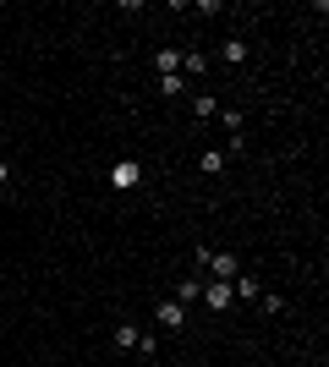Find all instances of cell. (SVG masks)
<instances>
[{
	"mask_svg": "<svg viewBox=\"0 0 329 367\" xmlns=\"http://www.w3.org/2000/svg\"><path fill=\"white\" fill-rule=\"evenodd\" d=\"M138 181H143V164H138V159H116V164H110V186H121V192H126V186H138Z\"/></svg>",
	"mask_w": 329,
	"mask_h": 367,
	"instance_id": "7a4b0ae2",
	"label": "cell"
},
{
	"mask_svg": "<svg viewBox=\"0 0 329 367\" xmlns=\"http://www.w3.org/2000/svg\"><path fill=\"white\" fill-rule=\"evenodd\" d=\"M154 66H160V77H176V72H182V50H160Z\"/></svg>",
	"mask_w": 329,
	"mask_h": 367,
	"instance_id": "8992f818",
	"label": "cell"
},
{
	"mask_svg": "<svg viewBox=\"0 0 329 367\" xmlns=\"http://www.w3.org/2000/svg\"><path fill=\"white\" fill-rule=\"evenodd\" d=\"M236 296L258 302V296H264V280H252V274H236Z\"/></svg>",
	"mask_w": 329,
	"mask_h": 367,
	"instance_id": "ba28073f",
	"label": "cell"
},
{
	"mask_svg": "<svg viewBox=\"0 0 329 367\" xmlns=\"http://www.w3.org/2000/svg\"><path fill=\"white\" fill-rule=\"evenodd\" d=\"M258 302H264V312H274V318H280V312H286V296H280V290H264V296H258Z\"/></svg>",
	"mask_w": 329,
	"mask_h": 367,
	"instance_id": "5bb4252c",
	"label": "cell"
},
{
	"mask_svg": "<svg viewBox=\"0 0 329 367\" xmlns=\"http://www.w3.org/2000/svg\"><path fill=\"white\" fill-rule=\"evenodd\" d=\"M154 324H160V329H186V307H182V302H160Z\"/></svg>",
	"mask_w": 329,
	"mask_h": 367,
	"instance_id": "3957f363",
	"label": "cell"
},
{
	"mask_svg": "<svg viewBox=\"0 0 329 367\" xmlns=\"http://www.w3.org/2000/svg\"><path fill=\"white\" fill-rule=\"evenodd\" d=\"M160 94H164V99H182V94H186V77H182V72H176V77H160Z\"/></svg>",
	"mask_w": 329,
	"mask_h": 367,
	"instance_id": "8fae6325",
	"label": "cell"
},
{
	"mask_svg": "<svg viewBox=\"0 0 329 367\" xmlns=\"http://www.w3.org/2000/svg\"><path fill=\"white\" fill-rule=\"evenodd\" d=\"M6 181H11V164H6V159H0V186H6Z\"/></svg>",
	"mask_w": 329,
	"mask_h": 367,
	"instance_id": "9a60e30c",
	"label": "cell"
},
{
	"mask_svg": "<svg viewBox=\"0 0 329 367\" xmlns=\"http://www.w3.org/2000/svg\"><path fill=\"white\" fill-rule=\"evenodd\" d=\"M208 170V176H220V170H225V154H220V148H203V159H198Z\"/></svg>",
	"mask_w": 329,
	"mask_h": 367,
	"instance_id": "4fadbf2b",
	"label": "cell"
},
{
	"mask_svg": "<svg viewBox=\"0 0 329 367\" xmlns=\"http://www.w3.org/2000/svg\"><path fill=\"white\" fill-rule=\"evenodd\" d=\"M220 61H230V66H236V61H247V39H225V50H220Z\"/></svg>",
	"mask_w": 329,
	"mask_h": 367,
	"instance_id": "7c38bea8",
	"label": "cell"
},
{
	"mask_svg": "<svg viewBox=\"0 0 329 367\" xmlns=\"http://www.w3.org/2000/svg\"><path fill=\"white\" fill-rule=\"evenodd\" d=\"M192 115H220V99H214V94H198V99H192Z\"/></svg>",
	"mask_w": 329,
	"mask_h": 367,
	"instance_id": "30bf717a",
	"label": "cell"
},
{
	"mask_svg": "<svg viewBox=\"0 0 329 367\" xmlns=\"http://www.w3.org/2000/svg\"><path fill=\"white\" fill-rule=\"evenodd\" d=\"M198 296H203V280H182V286H176V296H170V302H198Z\"/></svg>",
	"mask_w": 329,
	"mask_h": 367,
	"instance_id": "9c48e42d",
	"label": "cell"
},
{
	"mask_svg": "<svg viewBox=\"0 0 329 367\" xmlns=\"http://www.w3.org/2000/svg\"><path fill=\"white\" fill-rule=\"evenodd\" d=\"M208 274H214V280H225V286H230V280H236V274H242V264H236V252H208Z\"/></svg>",
	"mask_w": 329,
	"mask_h": 367,
	"instance_id": "6da1fadb",
	"label": "cell"
},
{
	"mask_svg": "<svg viewBox=\"0 0 329 367\" xmlns=\"http://www.w3.org/2000/svg\"><path fill=\"white\" fill-rule=\"evenodd\" d=\"M203 302L214 307V312H225V307H230V286H225V280H208V286H203Z\"/></svg>",
	"mask_w": 329,
	"mask_h": 367,
	"instance_id": "277c9868",
	"label": "cell"
},
{
	"mask_svg": "<svg viewBox=\"0 0 329 367\" xmlns=\"http://www.w3.org/2000/svg\"><path fill=\"white\" fill-rule=\"evenodd\" d=\"M110 334H116V346H121V351H138V324H132V318H121Z\"/></svg>",
	"mask_w": 329,
	"mask_h": 367,
	"instance_id": "5b68a950",
	"label": "cell"
},
{
	"mask_svg": "<svg viewBox=\"0 0 329 367\" xmlns=\"http://www.w3.org/2000/svg\"><path fill=\"white\" fill-rule=\"evenodd\" d=\"M182 72H186V77H203V72H208V55H198V50H182Z\"/></svg>",
	"mask_w": 329,
	"mask_h": 367,
	"instance_id": "52a82bcc",
	"label": "cell"
}]
</instances>
